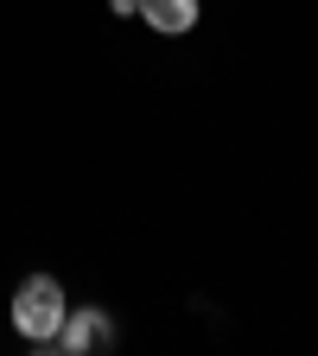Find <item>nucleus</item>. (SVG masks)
<instances>
[{
	"label": "nucleus",
	"instance_id": "1",
	"mask_svg": "<svg viewBox=\"0 0 318 356\" xmlns=\"http://www.w3.org/2000/svg\"><path fill=\"white\" fill-rule=\"evenodd\" d=\"M64 312H70V299H64V286H58L51 274H26V280H19V293H13V331H19L32 350H58Z\"/></svg>",
	"mask_w": 318,
	"mask_h": 356
},
{
	"label": "nucleus",
	"instance_id": "2",
	"mask_svg": "<svg viewBox=\"0 0 318 356\" xmlns=\"http://www.w3.org/2000/svg\"><path fill=\"white\" fill-rule=\"evenodd\" d=\"M115 343H121L115 312H102V305H77V312H64V331H58V350H64V356H109Z\"/></svg>",
	"mask_w": 318,
	"mask_h": 356
},
{
	"label": "nucleus",
	"instance_id": "3",
	"mask_svg": "<svg viewBox=\"0 0 318 356\" xmlns=\"http://www.w3.org/2000/svg\"><path fill=\"white\" fill-rule=\"evenodd\" d=\"M198 0H141V19L153 26V32H166V38H178V32H191L198 26Z\"/></svg>",
	"mask_w": 318,
	"mask_h": 356
},
{
	"label": "nucleus",
	"instance_id": "4",
	"mask_svg": "<svg viewBox=\"0 0 318 356\" xmlns=\"http://www.w3.org/2000/svg\"><path fill=\"white\" fill-rule=\"evenodd\" d=\"M109 7H115L121 19H134V13H141V0H109Z\"/></svg>",
	"mask_w": 318,
	"mask_h": 356
}]
</instances>
